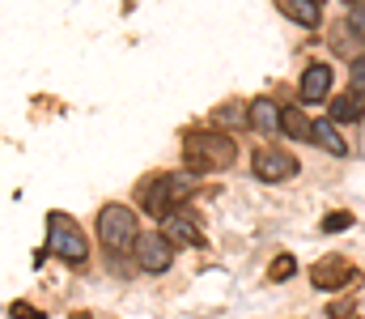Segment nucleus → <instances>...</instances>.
<instances>
[{
  "label": "nucleus",
  "mask_w": 365,
  "mask_h": 319,
  "mask_svg": "<svg viewBox=\"0 0 365 319\" xmlns=\"http://www.w3.org/2000/svg\"><path fill=\"white\" fill-rule=\"evenodd\" d=\"M349 226H353V213H327V217H323V221H319V230H323V234H340V230H349Z\"/></svg>",
  "instance_id": "17"
},
{
  "label": "nucleus",
  "mask_w": 365,
  "mask_h": 319,
  "mask_svg": "<svg viewBox=\"0 0 365 319\" xmlns=\"http://www.w3.org/2000/svg\"><path fill=\"white\" fill-rule=\"evenodd\" d=\"M276 9H280L289 21L306 26V30H319V21H323V9H319V0H276Z\"/></svg>",
  "instance_id": "12"
},
{
  "label": "nucleus",
  "mask_w": 365,
  "mask_h": 319,
  "mask_svg": "<svg viewBox=\"0 0 365 319\" xmlns=\"http://www.w3.org/2000/svg\"><path fill=\"white\" fill-rule=\"evenodd\" d=\"M251 171H255V179H264V183H280V179H293V175H297V162H293L289 153H280V149H255Z\"/></svg>",
  "instance_id": "8"
},
{
  "label": "nucleus",
  "mask_w": 365,
  "mask_h": 319,
  "mask_svg": "<svg viewBox=\"0 0 365 319\" xmlns=\"http://www.w3.org/2000/svg\"><path fill=\"white\" fill-rule=\"evenodd\" d=\"M136 264L145 268V273H166L170 264H175V243L162 234V230H140V238H136Z\"/></svg>",
  "instance_id": "5"
},
{
  "label": "nucleus",
  "mask_w": 365,
  "mask_h": 319,
  "mask_svg": "<svg viewBox=\"0 0 365 319\" xmlns=\"http://www.w3.org/2000/svg\"><path fill=\"white\" fill-rule=\"evenodd\" d=\"M353 90H361L365 94V56L361 60H353Z\"/></svg>",
  "instance_id": "20"
},
{
  "label": "nucleus",
  "mask_w": 365,
  "mask_h": 319,
  "mask_svg": "<svg viewBox=\"0 0 365 319\" xmlns=\"http://www.w3.org/2000/svg\"><path fill=\"white\" fill-rule=\"evenodd\" d=\"M280 119H284V106H276L272 98H255L247 106V128L255 132H280Z\"/></svg>",
  "instance_id": "10"
},
{
  "label": "nucleus",
  "mask_w": 365,
  "mask_h": 319,
  "mask_svg": "<svg viewBox=\"0 0 365 319\" xmlns=\"http://www.w3.org/2000/svg\"><path fill=\"white\" fill-rule=\"evenodd\" d=\"M280 132H289L293 141H314V123L297 111V106H284V119H280Z\"/></svg>",
  "instance_id": "15"
},
{
  "label": "nucleus",
  "mask_w": 365,
  "mask_h": 319,
  "mask_svg": "<svg viewBox=\"0 0 365 319\" xmlns=\"http://www.w3.org/2000/svg\"><path fill=\"white\" fill-rule=\"evenodd\" d=\"M314 145H319V149H327L331 158H344V153H349V145H344V136L336 132V123H331V119H319V123H314Z\"/></svg>",
  "instance_id": "14"
},
{
  "label": "nucleus",
  "mask_w": 365,
  "mask_h": 319,
  "mask_svg": "<svg viewBox=\"0 0 365 319\" xmlns=\"http://www.w3.org/2000/svg\"><path fill=\"white\" fill-rule=\"evenodd\" d=\"M365 111V94L361 90H349V94H336L331 98V123H357Z\"/></svg>",
  "instance_id": "13"
},
{
  "label": "nucleus",
  "mask_w": 365,
  "mask_h": 319,
  "mask_svg": "<svg viewBox=\"0 0 365 319\" xmlns=\"http://www.w3.org/2000/svg\"><path fill=\"white\" fill-rule=\"evenodd\" d=\"M327 43H331L336 56H344V60H361L357 51H361L365 43H361V34L353 30V21H336V26L327 30Z\"/></svg>",
  "instance_id": "11"
},
{
  "label": "nucleus",
  "mask_w": 365,
  "mask_h": 319,
  "mask_svg": "<svg viewBox=\"0 0 365 319\" xmlns=\"http://www.w3.org/2000/svg\"><path fill=\"white\" fill-rule=\"evenodd\" d=\"M47 247H51V255H60V260H68V264H86V260H90L86 230H81L68 213H47Z\"/></svg>",
  "instance_id": "2"
},
{
  "label": "nucleus",
  "mask_w": 365,
  "mask_h": 319,
  "mask_svg": "<svg viewBox=\"0 0 365 319\" xmlns=\"http://www.w3.org/2000/svg\"><path fill=\"white\" fill-rule=\"evenodd\" d=\"M212 119H217V123H242V119H247V106H217Z\"/></svg>",
  "instance_id": "18"
},
{
  "label": "nucleus",
  "mask_w": 365,
  "mask_h": 319,
  "mask_svg": "<svg viewBox=\"0 0 365 319\" xmlns=\"http://www.w3.org/2000/svg\"><path fill=\"white\" fill-rule=\"evenodd\" d=\"M162 234L175 243V247H204V226L200 217L187 209H175L166 221H162Z\"/></svg>",
  "instance_id": "7"
},
{
  "label": "nucleus",
  "mask_w": 365,
  "mask_h": 319,
  "mask_svg": "<svg viewBox=\"0 0 365 319\" xmlns=\"http://www.w3.org/2000/svg\"><path fill=\"white\" fill-rule=\"evenodd\" d=\"M297 94H302V103H323V98L331 94V69H327V64H310V69L302 73Z\"/></svg>",
  "instance_id": "9"
},
{
  "label": "nucleus",
  "mask_w": 365,
  "mask_h": 319,
  "mask_svg": "<svg viewBox=\"0 0 365 319\" xmlns=\"http://www.w3.org/2000/svg\"><path fill=\"white\" fill-rule=\"evenodd\" d=\"M234 158H238V145H234V136H225V132L200 128V132H187V136H182V162H187L191 175L225 171Z\"/></svg>",
  "instance_id": "1"
},
{
  "label": "nucleus",
  "mask_w": 365,
  "mask_h": 319,
  "mask_svg": "<svg viewBox=\"0 0 365 319\" xmlns=\"http://www.w3.org/2000/svg\"><path fill=\"white\" fill-rule=\"evenodd\" d=\"M293 273H297V260H293V255H276L272 268H268V281H276V285H280V281H289Z\"/></svg>",
  "instance_id": "16"
},
{
  "label": "nucleus",
  "mask_w": 365,
  "mask_h": 319,
  "mask_svg": "<svg viewBox=\"0 0 365 319\" xmlns=\"http://www.w3.org/2000/svg\"><path fill=\"white\" fill-rule=\"evenodd\" d=\"M191 188V179H179V175H153V179H145L140 188H136V205L149 213V217H170L175 205L182 201V192Z\"/></svg>",
  "instance_id": "3"
},
{
  "label": "nucleus",
  "mask_w": 365,
  "mask_h": 319,
  "mask_svg": "<svg viewBox=\"0 0 365 319\" xmlns=\"http://www.w3.org/2000/svg\"><path fill=\"white\" fill-rule=\"evenodd\" d=\"M98 238H102V247H106L110 255H123V251L136 247V238H140L136 213L128 209V205H102V213H98Z\"/></svg>",
  "instance_id": "4"
},
{
  "label": "nucleus",
  "mask_w": 365,
  "mask_h": 319,
  "mask_svg": "<svg viewBox=\"0 0 365 319\" xmlns=\"http://www.w3.org/2000/svg\"><path fill=\"white\" fill-rule=\"evenodd\" d=\"M361 285V273L344 260V255H323L314 268H310V285L314 290H344V285Z\"/></svg>",
  "instance_id": "6"
},
{
  "label": "nucleus",
  "mask_w": 365,
  "mask_h": 319,
  "mask_svg": "<svg viewBox=\"0 0 365 319\" xmlns=\"http://www.w3.org/2000/svg\"><path fill=\"white\" fill-rule=\"evenodd\" d=\"M349 21H353V30L361 34V43H365V4H357V9L349 13Z\"/></svg>",
  "instance_id": "21"
},
{
  "label": "nucleus",
  "mask_w": 365,
  "mask_h": 319,
  "mask_svg": "<svg viewBox=\"0 0 365 319\" xmlns=\"http://www.w3.org/2000/svg\"><path fill=\"white\" fill-rule=\"evenodd\" d=\"M344 4H349V9H357V4H365V0H344Z\"/></svg>",
  "instance_id": "22"
},
{
  "label": "nucleus",
  "mask_w": 365,
  "mask_h": 319,
  "mask_svg": "<svg viewBox=\"0 0 365 319\" xmlns=\"http://www.w3.org/2000/svg\"><path fill=\"white\" fill-rule=\"evenodd\" d=\"M9 315H13V319H43V311H34V307H26V303H13V307H9Z\"/></svg>",
  "instance_id": "19"
}]
</instances>
